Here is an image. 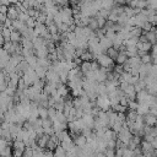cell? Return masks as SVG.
Returning <instances> with one entry per match:
<instances>
[{"instance_id":"obj_1","label":"cell","mask_w":157,"mask_h":157,"mask_svg":"<svg viewBox=\"0 0 157 157\" xmlns=\"http://www.w3.org/2000/svg\"><path fill=\"white\" fill-rule=\"evenodd\" d=\"M94 60L97 61V64L99 65V67H105L108 72H112V71H113V69H114V61H113L105 53L98 55Z\"/></svg>"},{"instance_id":"obj_2","label":"cell","mask_w":157,"mask_h":157,"mask_svg":"<svg viewBox=\"0 0 157 157\" xmlns=\"http://www.w3.org/2000/svg\"><path fill=\"white\" fill-rule=\"evenodd\" d=\"M96 107L107 112L109 108H110V103H109V99L107 96H97L96 98Z\"/></svg>"},{"instance_id":"obj_3","label":"cell","mask_w":157,"mask_h":157,"mask_svg":"<svg viewBox=\"0 0 157 157\" xmlns=\"http://www.w3.org/2000/svg\"><path fill=\"white\" fill-rule=\"evenodd\" d=\"M117 139L119 140V141H121L123 144H125V145H128V142L131 140V132L129 131V129L128 128H123L118 134H117Z\"/></svg>"},{"instance_id":"obj_4","label":"cell","mask_w":157,"mask_h":157,"mask_svg":"<svg viewBox=\"0 0 157 157\" xmlns=\"http://www.w3.org/2000/svg\"><path fill=\"white\" fill-rule=\"evenodd\" d=\"M72 141H74V145L75 146H77V147H80V148H82L86 144H87V139L83 136V135H77L75 139H72Z\"/></svg>"},{"instance_id":"obj_5","label":"cell","mask_w":157,"mask_h":157,"mask_svg":"<svg viewBox=\"0 0 157 157\" xmlns=\"http://www.w3.org/2000/svg\"><path fill=\"white\" fill-rule=\"evenodd\" d=\"M6 17H7L9 20H11V21H13V20H17V17H18V12H17V11H16V9L13 7V5H10V6L7 7Z\"/></svg>"},{"instance_id":"obj_6","label":"cell","mask_w":157,"mask_h":157,"mask_svg":"<svg viewBox=\"0 0 157 157\" xmlns=\"http://www.w3.org/2000/svg\"><path fill=\"white\" fill-rule=\"evenodd\" d=\"M98 43H99V47H101L104 52H105L107 49L112 48V40H110V39H108L107 37H102V38H99Z\"/></svg>"},{"instance_id":"obj_7","label":"cell","mask_w":157,"mask_h":157,"mask_svg":"<svg viewBox=\"0 0 157 157\" xmlns=\"http://www.w3.org/2000/svg\"><path fill=\"white\" fill-rule=\"evenodd\" d=\"M142 119H144V123H145L146 125H150V126H155V125H156V120H157V119H156L155 115H151L150 113L142 115Z\"/></svg>"},{"instance_id":"obj_8","label":"cell","mask_w":157,"mask_h":157,"mask_svg":"<svg viewBox=\"0 0 157 157\" xmlns=\"http://www.w3.org/2000/svg\"><path fill=\"white\" fill-rule=\"evenodd\" d=\"M33 31H34V34H36L37 37H40V36L47 31V27H45L44 23H38V22H36V26H34Z\"/></svg>"},{"instance_id":"obj_9","label":"cell","mask_w":157,"mask_h":157,"mask_svg":"<svg viewBox=\"0 0 157 157\" xmlns=\"http://www.w3.org/2000/svg\"><path fill=\"white\" fill-rule=\"evenodd\" d=\"M21 38H22V36H21V33L18 31H16V29L11 31V33H10V42H12V43H21Z\"/></svg>"},{"instance_id":"obj_10","label":"cell","mask_w":157,"mask_h":157,"mask_svg":"<svg viewBox=\"0 0 157 157\" xmlns=\"http://www.w3.org/2000/svg\"><path fill=\"white\" fill-rule=\"evenodd\" d=\"M148 109L150 107L147 104H144V103H137V108H136V113L139 115H145L148 113Z\"/></svg>"},{"instance_id":"obj_11","label":"cell","mask_w":157,"mask_h":157,"mask_svg":"<svg viewBox=\"0 0 157 157\" xmlns=\"http://www.w3.org/2000/svg\"><path fill=\"white\" fill-rule=\"evenodd\" d=\"M126 60H128V56H126L125 52H118V55H117V58L114 59V61H115L118 65H123Z\"/></svg>"},{"instance_id":"obj_12","label":"cell","mask_w":157,"mask_h":157,"mask_svg":"<svg viewBox=\"0 0 157 157\" xmlns=\"http://www.w3.org/2000/svg\"><path fill=\"white\" fill-rule=\"evenodd\" d=\"M23 59H25L26 63L29 65V67L34 69V67L37 66V56H36L34 54H31V55H28V56H26V58H23Z\"/></svg>"},{"instance_id":"obj_13","label":"cell","mask_w":157,"mask_h":157,"mask_svg":"<svg viewBox=\"0 0 157 157\" xmlns=\"http://www.w3.org/2000/svg\"><path fill=\"white\" fill-rule=\"evenodd\" d=\"M145 36H146L147 42L151 43V45H156V32L148 31V32H145Z\"/></svg>"},{"instance_id":"obj_14","label":"cell","mask_w":157,"mask_h":157,"mask_svg":"<svg viewBox=\"0 0 157 157\" xmlns=\"http://www.w3.org/2000/svg\"><path fill=\"white\" fill-rule=\"evenodd\" d=\"M80 71L83 74V76L88 72V71H91V61H82L81 64H80Z\"/></svg>"},{"instance_id":"obj_15","label":"cell","mask_w":157,"mask_h":157,"mask_svg":"<svg viewBox=\"0 0 157 157\" xmlns=\"http://www.w3.org/2000/svg\"><path fill=\"white\" fill-rule=\"evenodd\" d=\"M34 72H36V75H37V77L38 78H44L45 77V72H47V69H44V67H42V66H36L34 69Z\"/></svg>"},{"instance_id":"obj_16","label":"cell","mask_w":157,"mask_h":157,"mask_svg":"<svg viewBox=\"0 0 157 157\" xmlns=\"http://www.w3.org/2000/svg\"><path fill=\"white\" fill-rule=\"evenodd\" d=\"M80 59H81V61H92V60H94L93 55H92V54H91L88 50H85V52L81 54Z\"/></svg>"},{"instance_id":"obj_17","label":"cell","mask_w":157,"mask_h":157,"mask_svg":"<svg viewBox=\"0 0 157 157\" xmlns=\"http://www.w3.org/2000/svg\"><path fill=\"white\" fill-rule=\"evenodd\" d=\"M0 33H1V36H2V38H4L5 42H10V33H11V29L10 28L2 27L1 31H0Z\"/></svg>"},{"instance_id":"obj_18","label":"cell","mask_w":157,"mask_h":157,"mask_svg":"<svg viewBox=\"0 0 157 157\" xmlns=\"http://www.w3.org/2000/svg\"><path fill=\"white\" fill-rule=\"evenodd\" d=\"M37 65H38V66H42V67H44V69H48V67L52 65V63H50L47 58H44V59H37Z\"/></svg>"},{"instance_id":"obj_19","label":"cell","mask_w":157,"mask_h":157,"mask_svg":"<svg viewBox=\"0 0 157 157\" xmlns=\"http://www.w3.org/2000/svg\"><path fill=\"white\" fill-rule=\"evenodd\" d=\"M38 118H40V119L48 118V108H44V107H39L38 105Z\"/></svg>"},{"instance_id":"obj_20","label":"cell","mask_w":157,"mask_h":157,"mask_svg":"<svg viewBox=\"0 0 157 157\" xmlns=\"http://www.w3.org/2000/svg\"><path fill=\"white\" fill-rule=\"evenodd\" d=\"M113 6H114V0H102V9L110 11Z\"/></svg>"},{"instance_id":"obj_21","label":"cell","mask_w":157,"mask_h":157,"mask_svg":"<svg viewBox=\"0 0 157 157\" xmlns=\"http://www.w3.org/2000/svg\"><path fill=\"white\" fill-rule=\"evenodd\" d=\"M105 54H107V55H108V56L114 61V59H115V58H117V55H118V50H117V49H114V48L112 47V48H109V49H107V50H105Z\"/></svg>"},{"instance_id":"obj_22","label":"cell","mask_w":157,"mask_h":157,"mask_svg":"<svg viewBox=\"0 0 157 157\" xmlns=\"http://www.w3.org/2000/svg\"><path fill=\"white\" fill-rule=\"evenodd\" d=\"M125 115H126V119L128 120H130V121H134L136 118H137V113H136V110H128L126 113H125Z\"/></svg>"},{"instance_id":"obj_23","label":"cell","mask_w":157,"mask_h":157,"mask_svg":"<svg viewBox=\"0 0 157 157\" xmlns=\"http://www.w3.org/2000/svg\"><path fill=\"white\" fill-rule=\"evenodd\" d=\"M91 31H96V29H98V25H97V21H96V18L94 17H91V20H90V23H88V26H87Z\"/></svg>"},{"instance_id":"obj_24","label":"cell","mask_w":157,"mask_h":157,"mask_svg":"<svg viewBox=\"0 0 157 157\" xmlns=\"http://www.w3.org/2000/svg\"><path fill=\"white\" fill-rule=\"evenodd\" d=\"M56 146H58V144H55L54 141H52V140L49 139L48 142H47V145H45V148H44V150H48V151H52V152H53Z\"/></svg>"},{"instance_id":"obj_25","label":"cell","mask_w":157,"mask_h":157,"mask_svg":"<svg viewBox=\"0 0 157 157\" xmlns=\"http://www.w3.org/2000/svg\"><path fill=\"white\" fill-rule=\"evenodd\" d=\"M94 18H96V21H97L98 28H103L104 25H105V22H107V20L103 18V17H101V16H94Z\"/></svg>"},{"instance_id":"obj_26","label":"cell","mask_w":157,"mask_h":157,"mask_svg":"<svg viewBox=\"0 0 157 157\" xmlns=\"http://www.w3.org/2000/svg\"><path fill=\"white\" fill-rule=\"evenodd\" d=\"M140 61H141V64H151V55H150V53H146L145 55H142L140 58Z\"/></svg>"},{"instance_id":"obj_27","label":"cell","mask_w":157,"mask_h":157,"mask_svg":"<svg viewBox=\"0 0 157 157\" xmlns=\"http://www.w3.org/2000/svg\"><path fill=\"white\" fill-rule=\"evenodd\" d=\"M48 128H52V120L49 118L42 119V129H48Z\"/></svg>"},{"instance_id":"obj_28","label":"cell","mask_w":157,"mask_h":157,"mask_svg":"<svg viewBox=\"0 0 157 157\" xmlns=\"http://www.w3.org/2000/svg\"><path fill=\"white\" fill-rule=\"evenodd\" d=\"M110 13V11L109 10H104V9H101V10H98V12H97V15L96 16H101V17H103V18H105L107 20V17H108V15Z\"/></svg>"},{"instance_id":"obj_29","label":"cell","mask_w":157,"mask_h":157,"mask_svg":"<svg viewBox=\"0 0 157 157\" xmlns=\"http://www.w3.org/2000/svg\"><path fill=\"white\" fill-rule=\"evenodd\" d=\"M147 2V7L146 9H151V10H156L157 9V0H146Z\"/></svg>"},{"instance_id":"obj_30","label":"cell","mask_w":157,"mask_h":157,"mask_svg":"<svg viewBox=\"0 0 157 157\" xmlns=\"http://www.w3.org/2000/svg\"><path fill=\"white\" fill-rule=\"evenodd\" d=\"M25 25H26L27 28H34V26H36V20L32 18V17H28V20L25 22Z\"/></svg>"},{"instance_id":"obj_31","label":"cell","mask_w":157,"mask_h":157,"mask_svg":"<svg viewBox=\"0 0 157 157\" xmlns=\"http://www.w3.org/2000/svg\"><path fill=\"white\" fill-rule=\"evenodd\" d=\"M147 7V2H146V0H137V2H136V9H139V10H144V9H146Z\"/></svg>"},{"instance_id":"obj_32","label":"cell","mask_w":157,"mask_h":157,"mask_svg":"<svg viewBox=\"0 0 157 157\" xmlns=\"http://www.w3.org/2000/svg\"><path fill=\"white\" fill-rule=\"evenodd\" d=\"M47 31L53 36V34H55V33H58V27L54 25V23H52V25H49L48 27H47Z\"/></svg>"},{"instance_id":"obj_33","label":"cell","mask_w":157,"mask_h":157,"mask_svg":"<svg viewBox=\"0 0 157 157\" xmlns=\"http://www.w3.org/2000/svg\"><path fill=\"white\" fill-rule=\"evenodd\" d=\"M55 114H56V110L53 108V107H48V118L50 120L55 119Z\"/></svg>"},{"instance_id":"obj_34","label":"cell","mask_w":157,"mask_h":157,"mask_svg":"<svg viewBox=\"0 0 157 157\" xmlns=\"http://www.w3.org/2000/svg\"><path fill=\"white\" fill-rule=\"evenodd\" d=\"M120 105H123V107H128V103H129V99L126 98V96H123V97H120L119 98V102H118Z\"/></svg>"},{"instance_id":"obj_35","label":"cell","mask_w":157,"mask_h":157,"mask_svg":"<svg viewBox=\"0 0 157 157\" xmlns=\"http://www.w3.org/2000/svg\"><path fill=\"white\" fill-rule=\"evenodd\" d=\"M17 20H20L21 22H26V21L28 20V15H27L26 12H20V13H18Z\"/></svg>"},{"instance_id":"obj_36","label":"cell","mask_w":157,"mask_h":157,"mask_svg":"<svg viewBox=\"0 0 157 157\" xmlns=\"http://www.w3.org/2000/svg\"><path fill=\"white\" fill-rule=\"evenodd\" d=\"M23 153L22 150H12V157H21Z\"/></svg>"},{"instance_id":"obj_37","label":"cell","mask_w":157,"mask_h":157,"mask_svg":"<svg viewBox=\"0 0 157 157\" xmlns=\"http://www.w3.org/2000/svg\"><path fill=\"white\" fill-rule=\"evenodd\" d=\"M97 69H99V65L97 64L96 60H92V61H91V70L94 71V70H97Z\"/></svg>"},{"instance_id":"obj_38","label":"cell","mask_w":157,"mask_h":157,"mask_svg":"<svg viewBox=\"0 0 157 157\" xmlns=\"http://www.w3.org/2000/svg\"><path fill=\"white\" fill-rule=\"evenodd\" d=\"M7 7H9V6H5V5H0V13H4V15H6V12H7Z\"/></svg>"},{"instance_id":"obj_39","label":"cell","mask_w":157,"mask_h":157,"mask_svg":"<svg viewBox=\"0 0 157 157\" xmlns=\"http://www.w3.org/2000/svg\"><path fill=\"white\" fill-rule=\"evenodd\" d=\"M150 144H151V146H152V148H153V150H156V148H157V139H156V137H153V139H152V141H151Z\"/></svg>"},{"instance_id":"obj_40","label":"cell","mask_w":157,"mask_h":157,"mask_svg":"<svg viewBox=\"0 0 157 157\" xmlns=\"http://www.w3.org/2000/svg\"><path fill=\"white\" fill-rule=\"evenodd\" d=\"M6 87H7V83H6V82H2V83H0V92H5Z\"/></svg>"},{"instance_id":"obj_41","label":"cell","mask_w":157,"mask_h":157,"mask_svg":"<svg viewBox=\"0 0 157 157\" xmlns=\"http://www.w3.org/2000/svg\"><path fill=\"white\" fill-rule=\"evenodd\" d=\"M6 18H7V17H6V15H4V13H0V23H4Z\"/></svg>"},{"instance_id":"obj_42","label":"cell","mask_w":157,"mask_h":157,"mask_svg":"<svg viewBox=\"0 0 157 157\" xmlns=\"http://www.w3.org/2000/svg\"><path fill=\"white\" fill-rule=\"evenodd\" d=\"M137 157H145V156H144V155H142V153H141V155H139V156H137Z\"/></svg>"},{"instance_id":"obj_43","label":"cell","mask_w":157,"mask_h":157,"mask_svg":"<svg viewBox=\"0 0 157 157\" xmlns=\"http://www.w3.org/2000/svg\"><path fill=\"white\" fill-rule=\"evenodd\" d=\"M22 1H25V0H18V2H22Z\"/></svg>"},{"instance_id":"obj_44","label":"cell","mask_w":157,"mask_h":157,"mask_svg":"<svg viewBox=\"0 0 157 157\" xmlns=\"http://www.w3.org/2000/svg\"><path fill=\"white\" fill-rule=\"evenodd\" d=\"M0 48H1V44H0Z\"/></svg>"}]
</instances>
